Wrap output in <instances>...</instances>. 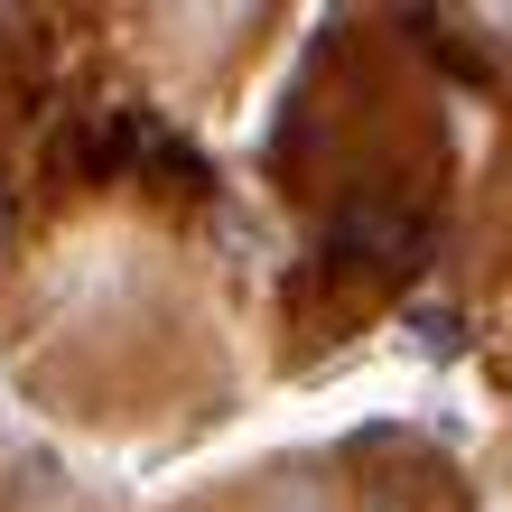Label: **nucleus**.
Wrapping results in <instances>:
<instances>
[{
	"mask_svg": "<svg viewBox=\"0 0 512 512\" xmlns=\"http://www.w3.org/2000/svg\"><path fill=\"white\" fill-rule=\"evenodd\" d=\"M336 243H345L354 261L401 270V261H410V224H401V215H373V205H345V215H336Z\"/></svg>",
	"mask_w": 512,
	"mask_h": 512,
	"instance_id": "1",
	"label": "nucleus"
},
{
	"mask_svg": "<svg viewBox=\"0 0 512 512\" xmlns=\"http://www.w3.org/2000/svg\"><path fill=\"white\" fill-rule=\"evenodd\" d=\"M261 512H336V503H326V485H317V475H280V485L261 494Z\"/></svg>",
	"mask_w": 512,
	"mask_h": 512,
	"instance_id": "2",
	"label": "nucleus"
},
{
	"mask_svg": "<svg viewBox=\"0 0 512 512\" xmlns=\"http://www.w3.org/2000/svg\"><path fill=\"white\" fill-rule=\"evenodd\" d=\"M410 336H419V354H438V364H447V354L466 345V336H457V317H447V308H410Z\"/></svg>",
	"mask_w": 512,
	"mask_h": 512,
	"instance_id": "3",
	"label": "nucleus"
}]
</instances>
